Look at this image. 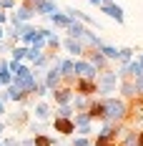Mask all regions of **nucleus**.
<instances>
[{"label":"nucleus","instance_id":"dca6fc26","mask_svg":"<svg viewBox=\"0 0 143 146\" xmlns=\"http://www.w3.org/2000/svg\"><path fill=\"white\" fill-rule=\"evenodd\" d=\"M136 91H138V96H143V78H136Z\"/></svg>","mask_w":143,"mask_h":146},{"label":"nucleus","instance_id":"4468645a","mask_svg":"<svg viewBox=\"0 0 143 146\" xmlns=\"http://www.w3.org/2000/svg\"><path fill=\"white\" fill-rule=\"evenodd\" d=\"M71 146H93V144L88 141V136H78V139H73Z\"/></svg>","mask_w":143,"mask_h":146},{"label":"nucleus","instance_id":"9b49d317","mask_svg":"<svg viewBox=\"0 0 143 146\" xmlns=\"http://www.w3.org/2000/svg\"><path fill=\"white\" fill-rule=\"evenodd\" d=\"M35 116L45 121V118L50 116V106H48V103H38V106H35Z\"/></svg>","mask_w":143,"mask_h":146},{"label":"nucleus","instance_id":"f257e3e1","mask_svg":"<svg viewBox=\"0 0 143 146\" xmlns=\"http://www.w3.org/2000/svg\"><path fill=\"white\" fill-rule=\"evenodd\" d=\"M105 101V116H103V121H123L126 118V113H128V106L123 101H118V98H103Z\"/></svg>","mask_w":143,"mask_h":146},{"label":"nucleus","instance_id":"6ab92c4d","mask_svg":"<svg viewBox=\"0 0 143 146\" xmlns=\"http://www.w3.org/2000/svg\"><path fill=\"white\" fill-rule=\"evenodd\" d=\"M0 113H3V103H0Z\"/></svg>","mask_w":143,"mask_h":146},{"label":"nucleus","instance_id":"7ed1b4c3","mask_svg":"<svg viewBox=\"0 0 143 146\" xmlns=\"http://www.w3.org/2000/svg\"><path fill=\"white\" fill-rule=\"evenodd\" d=\"M75 91L80 96H93V93H98V81L96 78H78L75 81Z\"/></svg>","mask_w":143,"mask_h":146},{"label":"nucleus","instance_id":"1a4fd4ad","mask_svg":"<svg viewBox=\"0 0 143 146\" xmlns=\"http://www.w3.org/2000/svg\"><path fill=\"white\" fill-rule=\"evenodd\" d=\"M65 48L71 50L73 56H83V45L78 43V38H71V40H65Z\"/></svg>","mask_w":143,"mask_h":146},{"label":"nucleus","instance_id":"f8f14e48","mask_svg":"<svg viewBox=\"0 0 143 146\" xmlns=\"http://www.w3.org/2000/svg\"><path fill=\"white\" fill-rule=\"evenodd\" d=\"M35 146H55V139H53V136L38 133V136H35Z\"/></svg>","mask_w":143,"mask_h":146},{"label":"nucleus","instance_id":"9d476101","mask_svg":"<svg viewBox=\"0 0 143 146\" xmlns=\"http://www.w3.org/2000/svg\"><path fill=\"white\" fill-rule=\"evenodd\" d=\"M121 146H138V133H136V131H126L123 144H121Z\"/></svg>","mask_w":143,"mask_h":146},{"label":"nucleus","instance_id":"39448f33","mask_svg":"<svg viewBox=\"0 0 143 146\" xmlns=\"http://www.w3.org/2000/svg\"><path fill=\"white\" fill-rule=\"evenodd\" d=\"M53 98H55L58 106H65V103H71V101H73V91H71V88H55Z\"/></svg>","mask_w":143,"mask_h":146},{"label":"nucleus","instance_id":"6e6552de","mask_svg":"<svg viewBox=\"0 0 143 146\" xmlns=\"http://www.w3.org/2000/svg\"><path fill=\"white\" fill-rule=\"evenodd\" d=\"M121 93H123L126 98L138 96V91H136V81H123V83H121Z\"/></svg>","mask_w":143,"mask_h":146},{"label":"nucleus","instance_id":"2eb2a0df","mask_svg":"<svg viewBox=\"0 0 143 146\" xmlns=\"http://www.w3.org/2000/svg\"><path fill=\"white\" fill-rule=\"evenodd\" d=\"M90 131H93V129H90V123H88V126H78V129H75V133H78V136H88Z\"/></svg>","mask_w":143,"mask_h":146},{"label":"nucleus","instance_id":"f03ea898","mask_svg":"<svg viewBox=\"0 0 143 146\" xmlns=\"http://www.w3.org/2000/svg\"><path fill=\"white\" fill-rule=\"evenodd\" d=\"M115 86H118V78H115V73L113 71H103L100 73V78H98V93L100 96H111L115 91Z\"/></svg>","mask_w":143,"mask_h":146},{"label":"nucleus","instance_id":"20e7f679","mask_svg":"<svg viewBox=\"0 0 143 146\" xmlns=\"http://www.w3.org/2000/svg\"><path fill=\"white\" fill-rule=\"evenodd\" d=\"M55 131L63 133V136H71V133H75V121H71V118H55Z\"/></svg>","mask_w":143,"mask_h":146},{"label":"nucleus","instance_id":"a211bd4d","mask_svg":"<svg viewBox=\"0 0 143 146\" xmlns=\"http://www.w3.org/2000/svg\"><path fill=\"white\" fill-rule=\"evenodd\" d=\"M138 146H143V131L138 133Z\"/></svg>","mask_w":143,"mask_h":146},{"label":"nucleus","instance_id":"aec40b11","mask_svg":"<svg viewBox=\"0 0 143 146\" xmlns=\"http://www.w3.org/2000/svg\"><path fill=\"white\" fill-rule=\"evenodd\" d=\"M0 146H5V144H0Z\"/></svg>","mask_w":143,"mask_h":146},{"label":"nucleus","instance_id":"423d86ee","mask_svg":"<svg viewBox=\"0 0 143 146\" xmlns=\"http://www.w3.org/2000/svg\"><path fill=\"white\" fill-rule=\"evenodd\" d=\"M103 13L111 15L115 23H123V10L118 8V5H111V3H105V8H103Z\"/></svg>","mask_w":143,"mask_h":146},{"label":"nucleus","instance_id":"0eeeda50","mask_svg":"<svg viewBox=\"0 0 143 146\" xmlns=\"http://www.w3.org/2000/svg\"><path fill=\"white\" fill-rule=\"evenodd\" d=\"M88 58H90V63L96 66V71H100V68H105V63H108V58L100 53V50H93V53H88Z\"/></svg>","mask_w":143,"mask_h":146},{"label":"nucleus","instance_id":"412c9836","mask_svg":"<svg viewBox=\"0 0 143 146\" xmlns=\"http://www.w3.org/2000/svg\"><path fill=\"white\" fill-rule=\"evenodd\" d=\"M0 83H3V81H0Z\"/></svg>","mask_w":143,"mask_h":146},{"label":"nucleus","instance_id":"f3484780","mask_svg":"<svg viewBox=\"0 0 143 146\" xmlns=\"http://www.w3.org/2000/svg\"><path fill=\"white\" fill-rule=\"evenodd\" d=\"M5 146H20V141L18 139H5Z\"/></svg>","mask_w":143,"mask_h":146},{"label":"nucleus","instance_id":"ddd939ff","mask_svg":"<svg viewBox=\"0 0 143 146\" xmlns=\"http://www.w3.org/2000/svg\"><path fill=\"white\" fill-rule=\"evenodd\" d=\"M118 58L123 60V63H130V60H133V50H130V48H121V56H118Z\"/></svg>","mask_w":143,"mask_h":146}]
</instances>
